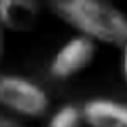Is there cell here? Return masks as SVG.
Masks as SVG:
<instances>
[{"mask_svg": "<svg viewBox=\"0 0 127 127\" xmlns=\"http://www.w3.org/2000/svg\"><path fill=\"white\" fill-rule=\"evenodd\" d=\"M121 71H123V77L127 79V44L121 48Z\"/></svg>", "mask_w": 127, "mask_h": 127, "instance_id": "cell-8", "label": "cell"}, {"mask_svg": "<svg viewBox=\"0 0 127 127\" xmlns=\"http://www.w3.org/2000/svg\"><path fill=\"white\" fill-rule=\"evenodd\" d=\"M4 48H6V30H4V26L0 24V60H2V56H4Z\"/></svg>", "mask_w": 127, "mask_h": 127, "instance_id": "cell-9", "label": "cell"}, {"mask_svg": "<svg viewBox=\"0 0 127 127\" xmlns=\"http://www.w3.org/2000/svg\"><path fill=\"white\" fill-rule=\"evenodd\" d=\"M0 105L24 117H42L50 109V97L46 89L32 79L16 73H2Z\"/></svg>", "mask_w": 127, "mask_h": 127, "instance_id": "cell-2", "label": "cell"}, {"mask_svg": "<svg viewBox=\"0 0 127 127\" xmlns=\"http://www.w3.org/2000/svg\"><path fill=\"white\" fill-rule=\"evenodd\" d=\"M52 10L79 36L93 44L123 48L127 44V14L113 4L95 0H67L52 4Z\"/></svg>", "mask_w": 127, "mask_h": 127, "instance_id": "cell-1", "label": "cell"}, {"mask_svg": "<svg viewBox=\"0 0 127 127\" xmlns=\"http://www.w3.org/2000/svg\"><path fill=\"white\" fill-rule=\"evenodd\" d=\"M95 58V44L83 36H73L60 46L50 62V73L58 79H67L91 65Z\"/></svg>", "mask_w": 127, "mask_h": 127, "instance_id": "cell-3", "label": "cell"}, {"mask_svg": "<svg viewBox=\"0 0 127 127\" xmlns=\"http://www.w3.org/2000/svg\"><path fill=\"white\" fill-rule=\"evenodd\" d=\"M46 127H83V113L77 105H62L52 113Z\"/></svg>", "mask_w": 127, "mask_h": 127, "instance_id": "cell-6", "label": "cell"}, {"mask_svg": "<svg viewBox=\"0 0 127 127\" xmlns=\"http://www.w3.org/2000/svg\"><path fill=\"white\" fill-rule=\"evenodd\" d=\"M0 127H24L20 121L12 119V117H6V115H0Z\"/></svg>", "mask_w": 127, "mask_h": 127, "instance_id": "cell-7", "label": "cell"}, {"mask_svg": "<svg viewBox=\"0 0 127 127\" xmlns=\"http://www.w3.org/2000/svg\"><path fill=\"white\" fill-rule=\"evenodd\" d=\"M81 113L89 127H127V103L97 97L87 101Z\"/></svg>", "mask_w": 127, "mask_h": 127, "instance_id": "cell-4", "label": "cell"}, {"mask_svg": "<svg viewBox=\"0 0 127 127\" xmlns=\"http://www.w3.org/2000/svg\"><path fill=\"white\" fill-rule=\"evenodd\" d=\"M40 20V6L32 0H4L0 2V24L4 30L28 32Z\"/></svg>", "mask_w": 127, "mask_h": 127, "instance_id": "cell-5", "label": "cell"}]
</instances>
